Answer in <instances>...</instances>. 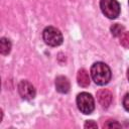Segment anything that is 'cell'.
I'll return each mask as SVG.
<instances>
[{"mask_svg": "<svg viewBox=\"0 0 129 129\" xmlns=\"http://www.w3.org/2000/svg\"><path fill=\"white\" fill-rule=\"evenodd\" d=\"M91 76L93 81L99 85V86H104L109 83L111 80L112 74L110 68L102 61H97L91 67Z\"/></svg>", "mask_w": 129, "mask_h": 129, "instance_id": "6da1fadb", "label": "cell"}, {"mask_svg": "<svg viewBox=\"0 0 129 129\" xmlns=\"http://www.w3.org/2000/svg\"><path fill=\"white\" fill-rule=\"evenodd\" d=\"M42 38L44 42L49 46H58L62 43L61 32L53 26H47L44 28L42 32Z\"/></svg>", "mask_w": 129, "mask_h": 129, "instance_id": "7a4b0ae2", "label": "cell"}, {"mask_svg": "<svg viewBox=\"0 0 129 129\" xmlns=\"http://www.w3.org/2000/svg\"><path fill=\"white\" fill-rule=\"evenodd\" d=\"M77 106L83 114H91L95 109L94 98L89 93H80L77 96Z\"/></svg>", "mask_w": 129, "mask_h": 129, "instance_id": "3957f363", "label": "cell"}, {"mask_svg": "<svg viewBox=\"0 0 129 129\" xmlns=\"http://www.w3.org/2000/svg\"><path fill=\"white\" fill-rule=\"evenodd\" d=\"M100 8L103 14L110 19H115L120 14V4L116 0H101Z\"/></svg>", "mask_w": 129, "mask_h": 129, "instance_id": "277c9868", "label": "cell"}, {"mask_svg": "<svg viewBox=\"0 0 129 129\" xmlns=\"http://www.w3.org/2000/svg\"><path fill=\"white\" fill-rule=\"evenodd\" d=\"M18 93L21 96L22 99L24 100H32L35 97V89L33 87V85L31 83H29L28 81L22 80L19 82L18 84Z\"/></svg>", "mask_w": 129, "mask_h": 129, "instance_id": "5b68a950", "label": "cell"}, {"mask_svg": "<svg viewBox=\"0 0 129 129\" xmlns=\"http://www.w3.org/2000/svg\"><path fill=\"white\" fill-rule=\"evenodd\" d=\"M97 99L99 104L103 108H108L113 101V94L108 89H102L97 93Z\"/></svg>", "mask_w": 129, "mask_h": 129, "instance_id": "8992f818", "label": "cell"}, {"mask_svg": "<svg viewBox=\"0 0 129 129\" xmlns=\"http://www.w3.org/2000/svg\"><path fill=\"white\" fill-rule=\"evenodd\" d=\"M55 89L58 93H61V94L69 93V91L71 89V84H70L69 79L64 76L56 77V79H55Z\"/></svg>", "mask_w": 129, "mask_h": 129, "instance_id": "52a82bcc", "label": "cell"}, {"mask_svg": "<svg viewBox=\"0 0 129 129\" xmlns=\"http://www.w3.org/2000/svg\"><path fill=\"white\" fill-rule=\"evenodd\" d=\"M77 81H78V84L84 88H86L90 85V77H89L88 72L85 69L79 70L78 75H77Z\"/></svg>", "mask_w": 129, "mask_h": 129, "instance_id": "ba28073f", "label": "cell"}, {"mask_svg": "<svg viewBox=\"0 0 129 129\" xmlns=\"http://www.w3.org/2000/svg\"><path fill=\"white\" fill-rule=\"evenodd\" d=\"M11 50V42L9 39L5 38V37H2L0 39V52L1 54L3 55H6L10 52Z\"/></svg>", "mask_w": 129, "mask_h": 129, "instance_id": "9c48e42d", "label": "cell"}, {"mask_svg": "<svg viewBox=\"0 0 129 129\" xmlns=\"http://www.w3.org/2000/svg\"><path fill=\"white\" fill-rule=\"evenodd\" d=\"M110 30H111L112 35L117 37V36H121V34L124 32V27L119 23H115V24H113L111 26Z\"/></svg>", "mask_w": 129, "mask_h": 129, "instance_id": "30bf717a", "label": "cell"}, {"mask_svg": "<svg viewBox=\"0 0 129 129\" xmlns=\"http://www.w3.org/2000/svg\"><path fill=\"white\" fill-rule=\"evenodd\" d=\"M120 44L125 47L129 48V31H124L120 36Z\"/></svg>", "mask_w": 129, "mask_h": 129, "instance_id": "8fae6325", "label": "cell"}, {"mask_svg": "<svg viewBox=\"0 0 129 129\" xmlns=\"http://www.w3.org/2000/svg\"><path fill=\"white\" fill-rule=\"evenodd\" d=\"M103 127L104 128H121V124L116 120H108Z\"/></svg>", "mask_w": 129, "mask_h": 129, "instance_id": "7c38bea8", "label": "cell"}, {"mask_svg": "<svg viewBox=\"0 0 129 129\" xmlns=\"http://www.w3.org/2000/svg\"><path fill=\"white\" fill-rule=\"evenodd\" d=\"M123 107L125 108L126 111L129 112V93L126 94L123 98Z\"/></svg>", "mask_w": 129, "mask_h": 129, "instance_id": "4fadbf2b", "label": "cell"}, {"mask_svg": "<svg viewBox=\"0 0 129 129\" xmlns=\"http://www.w3.org/2000/svg\"><path fill=\"white\" fill-rule=\"evenodd\" d=\"M85 128H98V125L97 123H95L93 120H90V121H87L85 123Z\"/></svg>", "mask_w": 129, "mask_h": 129, "instance_id": "5bb4252c", "label": "cell"}, {"mask_svg": "<svg viewBox=\"0 0 129 129\" xmlns=\"http://www.w3.org/2000/svg\"><path fill=\"white\" fill-rule=\"evenodd\" d=\"M127 78H128V81H129V69H128V71H127Z\"/></svg>", "mask_w": 129, "mask_h": 129, "instance_id": "9a60e30c", "label": "cell"}, {"mask_svg": "<svg viewBox=\"0 0 129 129\" xmlns=\"http://www.w3.org/2000/svg\"><path fill=\"white\" fill-rule=\"evenodd\" d=\"M128 3H129V0H128Z\"/></svg>", "mask_w": 129, "mask_h": 129, "instance_id": "2e32d148", "label": "cell"}]
</instances>
